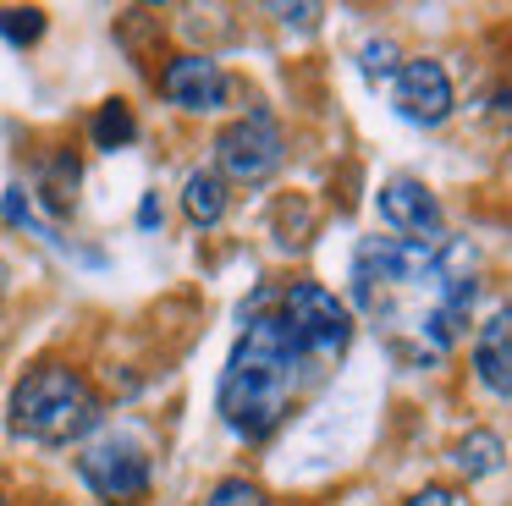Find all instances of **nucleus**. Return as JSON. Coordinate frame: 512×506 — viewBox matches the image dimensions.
Here are the masks:
<instances>
[{
  "label": "nucleus",
  "instance_id": "obj_1",
  "mask_svg": "<svg viewBox=\"0 0 512 506\" xmlns=\"http://www.w3.org/2000/svg\"><path fill=\"white\" fill-rule=\"evenodd\" d=\"M303 369L309 363L298 358L281 314H254L221 369V391H215V407H221L226 429L243 440H265L287 418Z\"/></svg>",
  "mask_w": 512,
  "mask_h": 506
},
{
  "label": "nucleus",
  "instance_id": "obj_2",
  "mask_svg": "<svg viewBox=\"0 0 512 506\" xmlns=\"http://www.w3.org/2000/svg\"><path fill=\"white\" fill-rule=\"evenodd\" d=\"M6 429L34 446H72L100 429V391L67 363H39L17 380Z\"/></svg>",
  "mask_w": 512,
  "mask_h": 506
},
{
  "label": "nucleus",
  "instance_id": "obj_3",
  "mask_svg": "<svg viewBox=\"0 0 512 506\" xmlns=\"http://www.w3.org/2000/svg\"><path fill=\"white\" fill-rule=\"evenodd\" d=\"M281 325H287V336H292L303 363H336L347 352V341H353L347 303L314 281L287 286V297H281Z\"/></svg>",
  "mask_w": 512,
  "mask_h": 506
},
{
  "label": "nucleus",
  "instance_id": "obj_4",
  "mask_svg": "<svg viewBox=\"0 0 512 506\" xmlns=\"http://www.w3.org/2000/svg\"><path fill=\"white\" fill-rule=\"evenodd\" d=\"M281 160H287V132L270 110H248L215 138V176L221 182L259 187L281 171Z\"/></svg>",
  "mask_w": 512,
  "mask_h": 506
},
{
  "label": "nucleus",
  "instance_id": "obj_5",
  "mask_svg": "<svg viewBox=\"0 0 512 506\" xmlns=\"http://www.w3.org/2000/svg\"><path fill=\"white\" fill-rule=\"evenodd\" d=\"M78 479L100 495L105 506H138L155 484V468H149V451L138 446L133 435H100L83 446L78 457Z\"/></svg>",
  "mask_w": 512,
  "mask_h": 506
},
{
  "label": "nucleus",
  "instance_id": "obj_6",
  "mask_svg": "<svg viewBox=\"0 0 512 506\" xmlns=\"http://www.w3.org/2000/svg\"><path fill=\"white\" fill-rule=\"evenodd\" d=\"M435 270V242H413V237H364L358 242V259H353V292L358 303L375 297L380 286H413V281H430Z\"/></svg>",
  "mask_w": 512,
  "mask_h": 506
},
{
  "label": "nucleus",
  "instance_id": "obj_7",
  "mask_svg": "<svg viewBox=\"0 0 512 506\" xmlns=\"http://www.w3.org/2000/svg\"><path fill=\"white\" fill-rule=\"evenodd\" d=\"M391 99H397L402 121H413V127H441L452 116V77H446L441 61H402L397 83H391Z\"/></svg>",
  "mask_w": 512,
  "mask_h": 506
},
{
  "label": "nucleus",
  "instance_id": "obj_8",
  "mask_svg": "<svg viewBox=\"0 0 512 506\" xmlns=\"http://www.w3.org/2000/svg\"><path fill=\"white\" fill-rule=\"evenodd\" d=\"M160 94L177 110H221L226 94H232V83H226V72L210 55H177V61H166V72H160Z\"/></svg>",
  "mask_w": 512,
  "mask_h": 506
},
{
  "label": "nucleus",
  "instance_id": "obj_9",
  "mask_svg": "<svg viewBox=\"0 0 512 506\" xmlns=\"http://www.w3.org/2000/svg\"><path fill=\"white\" fill-rule=\"evenodd\" d=\"M380 220H386L391 231H402V237H413V242H435V231H441V204H435V193L424 182L397 176V182L380 187Z\"/></svg>",
  "mask_w": 512,
  "mask_h": 506
},
{
  "label": "nucleus",
  "instance_id": "obj_10",
  "mask_svg": "<svg viewBox=\"0 0 512 506\" xmlns=\"http://www.w3.org/2000/svg\"><path fill=\"white\" fill-rule=\"evenodd\" d=\"M474 374L485 391L512 396V303L496 308V314L479 325L474 336Z\"/></svg>",
  "mask_w": 512,
  "mask_h": 506
},
{
  "label": "nucleus",
  "instance_id": "obj_11",
  "mask_svg": "<svg viewBox=\"0 0 512 506\" xmlns=\"http://www.w3.org/2000/svg\"><path fill=\"white\" fill-rule=\"evenodd\" d=\"M182 209H188L193 226H221V215H226V182L215 171H188V182H182Z\"/></svg>",
  "mask_w": 512,
  "mask_h": 506
},
{
  "label": "nucleus",
  "instance_id": "obj_12",
  "mask_svg": "<svg viewBox=\"0 0 512 506\" xmlns=\"http://www.w3.org/2000/svg\"><path fill=\"white\" fill-rule=\"evenodd\" d=\"M452 462L468 473V479H490V473L507 462V446H501L496 429H468V435L452 446Z\"/></svg>",
  "mask_w": 512,
  "mask_h": 506
},
{
  "label": "nucleus",
  "instance_id": "obj_13",
  "mask_svg": "<svg viewBox=\"0 0 512 506\" xmlns=\"http://www.w3.org/2000/svg\"><path fill=\"white\" fill-rule=\"evenodd\" d=\"M39 198H45L50 215H67L78 204V160L72 154H56V160L39 171Z\"/></svg>",
  "mask_w": 512,
  "mask_h": 506
},
{
  "label": "nucleus",
  "instance_id": "obj_14",
  "mask_svg": "<svg viewBox=\"0 0 512 506\" xmlns=\"http://www.w3.org/2000/svg\"><path fill=\"white\" fill-rule=\"evenodd\" d=\"M0 215L12 220V226H23V231H34V237H45V242H50V248H61V253H78V248H72V242H67V237H61V231H56V226H45V220H39V215H34V204H28V193H23V187H6V198H0ZM78 259H83V253H78ZM89 264H94V259H89Z\"/></svg>",
  "mask_w": 512,
  "mask_h": 506
},
{
  "label": "nucleus",
  "instance_id": "obj_15",
  "mask_svg": "<svg viewBox=\"0 0 512 506\" xmlns=\"http://www.w3.org/2000/svg\"><path fill=\"white\" fill-rule=\"evenodd\" d=\"M133 138H138L133 110H127L122 99H105L100 116H94V143H100V149H127Z\"/></svg>",
  "mask_w": 512,
  "mask_h": 506
},
{
  "label": "nucleus",
  "instance_id": "obj_16",
  "mask_svg": "<svg viewBox=\"0 0 512 506\" xmlns=\"http://www.w3.org/2000/svg\"><path fill=\"white\" fill-rule=\"evenodd\" d=\"M39 33H45V11H34V6L0 11V39H6V44H34Z\"/></svg>",
  "mask_w": 512,
  "mask_h": 506
},
{
  "label": "nucleus",
  "instance_id": "obj_17",
  "mask_svg": "<svg viewBox=\"0 0 512 506\" xmlns=\"http://www.w3.org/2000/svg\"><path fill=\"white\" fill-rule=\"evenodd\" d=\"M210 506H270V501H265V490L248 484V479H221L210 490Z\"/></svg>",
  "mask_w": 512,
  "mask_h": 506
},
{
  "label": "nucleus",
  "instance_id": "obj_18",
  "mask_svg": "<svg viewBox=\"0 0 512 506\" xmlns=\"http://www.w3.org/2000/svg\"><path fill=\"white\" fill-rule=\"evenodd\" d=\"M364 77H397V44L391 39H369L364 44Z\"/></svg>",
  "mask_w": 512,
  "mask_h": 506
},
{
  "label": "nucleus",
  "instance_id": "obj_19",
  "mask_svg": "<svg viewBox=\"0 0 512 506\" xmlns=\"http://www.w3.org/2000/svg\"><path fill=\"white\" fill-rule=\"evenodd\" d=\"M408 506H457V495H452V490H441V484H430V490H419Z\"/></svg>",
  "mask_w": 512,
  "mask_h": 506
},
{
  "label": "nucleus",
  "instance_id": "obj_20",
  "mask_svg": "<svg viewBox=\"0 0 512 506\" xmlns=\"http://www.w3.org/2000/svg\"><path fill=\"white\" fill-rule=\"evenodd\" d=\"M270 11H276L281 22H303V28H309V22L320 17V6H270Z\"/></svg>",
  "mask_w": 512,
  "mask_h": 506
},
{
  "label": "nucleus",
  "instance_id": "obj_21",
  "mask_svg": "<svg viewBox=\"0 0 512 506\" xmlns=\"http://www.w3.org/2000/svg\"><path fill=\"white\" fill-rule=\"evenodd\" d=\"M138 226H144V231L160 226V198L155 193H144V204H138Z\"/></svg>",
  "mask_w": 512,
  "mask_h": 506
},
{
  "label": "nucleus",
  "instance_id": "obj_22",
  "mask_svg": "<svg viewBox=\"0 0 512 506\" xmlns=\"http://www.w3.org/2000/svg\"><path fill=\"white\" fill-rule=\"evenodd\" d=\"M6 286H12V270H6V259H0V297H6Z\"/></svg>",
  "mask_w": 512,
  "mask_h": 506
},
{
  "label": "nucleus",
  "instance_id": "obj_23",
  "mask_svg": "<svg viewBox=\"0 0 512 506\" xmlns=\"http://www.w3.org/2000/svg\"><path fill=\"white\" fill-rule=\"evenodd\" d=\"M0 506H6V490H0Z\"/></svg>",
  "mask_w": 512,
  "mask_h": 506
}]
</instances>
